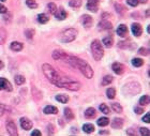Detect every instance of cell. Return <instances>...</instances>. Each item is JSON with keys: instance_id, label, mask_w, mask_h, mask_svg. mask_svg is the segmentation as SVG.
I'll use <instances>...</instances> for the list:
<instances>
[{"instance_id": "6da1fadb", "label": "cell", "mask_w": 150, "mask_h": 136, "mask_svg": "<svg viewBox=\"0 0 150 136\" xmlns=\"http://www.w3.org/2000/svg\"><path fill=\"white\" fill-rule=\"evenodd\" d=\"M42 70H43V73L46 76V78L52 84L56 85L57 87H60L64 82H67V80L70 79V78L66 77L64 75H62L60 72H58L57 70H55L50 64H47V63L43 64Z\"/></svg>"}, {"instance_id": "7a4b0ae2", "label": "cell", "mask_w": 150, "mask_h": 136, "mask_svg": "<svg viewBox=\"0 0 150 136\" xmlns=\"http://www.w3.org/2000/svg\"><path fill=\"white\" fill-rule=\"evenodd\" d=\"M67 59H68V62L72 65L73 68L79 69V71L86 76V78H88V79L92 78L93 74H94L93 70L86 61H84V60L77 58V57H74V56H68Z\"/></svg>"}, {"instance_id": "3957f363", "label": "cell", "mask_w": 150, "mask_h": 136, "mask_svg": "<svg viewBox=\"0 0 150 136\" xmlns=\"http://www.w3.org/2000/svg\"><path fill=\"white\" fill-rule=\"evenodd\" d=\"M91 52L93 58L96 59L97 61H100L103 56H104V49L102 46L101 42L99 40H94L91 43Z\"/></svg>"}, {"instance_id": "277c9868", "label": "cell", "mask_w": 150, "mask_h": 136, "mask_svg": "<svg viewBox=\"0 0 150 136\" xmlns=\"http://www.w3.org/2000/svg\"><path fill=\"white\" fill-rule=\"evenodd\" d=\"M77 35V30L74 29V28H69V29L64 30L61 35H60V41L63 43H70L75 40Z\"/></svg>"}, {"instance_id": "5b68a950", "label": "cell", "mask_w": 150, "mask_h": 136, "mask_svg": "<svg viewBox=\"0 0 150 136\" xmlns=\"http://www.w3.org/2000/svg\"><path fill=\"white\" fill-rule=\"evenodd\" d=\"M140 91V84L137 83H129L126 85V87H124V92L129 93L131 95H135L137 93Z\"/></svg>"}, {"instance_id": "8992f818", "label": "cell", "mask_w": 150, "mask_h": 136, "mask_svg": "<svg viewBox=\"0 0 150 136\" xmlns=\"http://www.w3.org/2000/svg\"><path fill=\"white\" fill-rule=\"evenodd\" d=\"M7 130H8V132H9V134H10L11 136H16L18 134V133H17V129H16V124H15V122L12 121V120L7 122Z\"/></svg>"}, {"instance_id": "52a82bcc", "label": "cell", "mask_w": 150, "mask_h": 136, "mask_svg": "<svg viewBox=\"0 0 150 136\" xmlns=\"http://www.w3.org/2000/svg\"><path fill=\"white\" fill-rule=\"evenodd\" d=\"M0 90H7V91H12L13 87L9 80H7L5 78L0 77Z\"/></svg>"}, {"instance_id": "ba28073f", "label": "cell", "mask_w": 150, "mask_h": 136, "mask_svg": "<svg viewBox=\"0 0 150 136\" xmlns=\"http://www.w3.org/2000/svg\"><path fill=\"white\" fill-rule=\"evenodd\" d=\"M20 126L24 129L25 131H29L30 129L32 128V121H30L28 118H26V117H23V118H20Z\"/></svg>"}, {"instance_id": "9c48e42d", "label": "cell", "mask_w": 150, "mask_h": 136, "mask_svg": "<svg viewBox=\"0 0 150 136\" xmlns=\"http://www.w3.org/2000/svg\"><path fill=\"white\" fill-rule=\"evenodd\" d=\"M99 3H100V0H88L87 9L91 12H97L99 10Z\"/></svg>"}, {"instance_id": "30bf717a", "label": "cell", "mask_w": 150, "mask_h": 136, "mask_svg": "<svg viewBox=\"0 0 150 136\" xmlns=\"http://www.w3.org/2000/svg\"><path fill=\"white\" fill-rule=\"evenodd\" d=\"M111 69L113 71L117 74V75H121V74L124 72V67L123 64H121L120 62H114L113 65H111Z\"/></svg>"}, {"instance_id": "8fae6325", "label": "cell", "mask_w": 150, "mask_h": 136, "mask_svg": "<svg viewBox=\"0 0 150 136\" xmlns=\"http://www.w3.org/2000/svg\"><path fill=\"white\" fill-rule=\"evenodd\" d=\"M92 23H93V20H92V17L90 15L85 14L82 16V24L84 25V27L90 28L92 26Z\"/></svg>"}, {"instance_id": "7c38bea8", "label": "cell", "mask_w": 150, "mask_h": 136, "mask_svg": "<svg viewBox=\"0 0 150 136\" xmlns=\"http://www.w3.org/2000/svg\"><path fill=\"white\" fill-rule=\"evenodd\" d=\"M131 29H132V33L134 34L135 37H140V35H141L143 28H141V26H140L138 23H134V24H132Z\"/></svg>"}, {"instance_id": "4fadbf2b", "label": "cell", "mask_w": 150, "mask_h": 136, "mask_svg": "<svg viewBox=\"0 0 150 136\" xmlns=\"http://www.w3.org/2000/svg\"><path fill=\"white\" fill-rule=\"evenodd\" d=\"M117 34L118 35H120L121 38H124L128 35V27H126V25L121 24L119 27H118V29H117Z\"/></svg>"}, {"instance_id": "5bb4252c", "label": "cell", "mask_w": 150, "mask_h": 136, "mask_svg": "<svg viewBox=\"0 0 150 136\" xmlns=\"http://www.w3.org/2000/svg\"><path fill=\"white\" fill-rule=\"evenodd\" d=\"M55 16H56V18L59 20H63L67 18V12L63 10L62 8H60V9H57V11H56V13H55Z\"/></svg>"}, {"instance_id": "9a60e30c", "label": "cell", "mask_w": 150, "mask_h": 136, "mask_svg": "<svg viewBox=\"0 0 150 136\" xmlns=\"http://www.w3.org/2000/svg\"><path fill=\"white\" fill-rule=\"evenodd\" d=\"M98 27H99V29H101V30H108V29H111L113 25H111V23H109L108 20H102V22L99 23Z\"/></svg>"}, {"instance_id": "2e32d148", "label": "cell", "mask_w": 150, "mask_h": 136, "mask_svg": "<svg viewBox=\"0 0 150 136\" xmlns=\"http://www.w3.org/2000/svg\"><path fill=\"white\" fill-rule=\"evenodd\" d=\"M43 112L46 114V115H49V114H58V108L55 106H52V105H47V106L44 107Z\"/></svg>"}, {"instance_id": "e0dca14e", "label": "cell", "mask_w": 150, "mask_h": 136, "mask_svg": "<svg viewBox=\"0 0 150 136\" xmlns=\"http://www.w3.org/2000/svg\"><path fill=\"white\" fill-rule=\"evenodd\" d=\"M123 126V119L121 118H115L113 121H111V128L114 129H120Z\"/></svg>"}, {"instance_id": "ac0fdd59", "label": "cell", "mask_w": 150, "mask_h": 136, "mask_svg": "<svg viewBox=\"0 0 150 136\" xmlns=\"http://www.w3.org/2000/svg\"><path fill=\"white\" fill-rule=\"evenodd\" d=\"M23 47H24V45L20 43V42H12V43L10 44V48L12 49V50H14V52H20V50H22L23 49Z\"/></svg>"}, {"instance_id": "d6986e66", "label": "cell", "mask_w": 150, "mask_h": 136, "mask_svg": "<svg viewBox=\"0 0 150 136\" xmlns=\"http://www.w3.org/2000/svg\"><path fill=\"white\" fill-rule=\"evenodd\" d=\"M67 54L63 53V52H60V50H55L53 53V58L55 60H58V59H67Z\"/></svg>"}, {"instance_id": "ffe728a7", "label": "cell", "mask_w": 150, "mask_h": 136, "mask_svg": "<svg viewBox=\"0 0 150 136\" xmlns=\"http://www.w3.org/2000/svg\"><path fill=\"white\" fill-rule=\"evenodd\" d=\"M96 115H97L96 109L92 108V107H89L88 109H86V112H85V117L88 118V119H91V118H93V117H96Z\"/></svg>"}, {"instance_id": "44dd1931", "label": "cell", "mask_w": 150, "mask_h": 136, "mask_svg": "<svg viewBox=\"0 0 150 136\" xmlns=\"http://www.w3.org/2000/svg\"><path fill=\"white\" fill-rule=\"evenodd\" d=\"M102 43L104 44V46H105V47L109 48V47H111L113 43H114V39H113L111 37H105L104 39L102 40Z\"/></svg>"}, {"instance_id": "7402d4cb", "label": "cell", "mask_w": 150, "mask_h": 136, "mask_svg": "<svg viewBox=\"0 0 150 136\" xmlns=\"http://www.w3.org/2000/svg\"><path fill=\"white\" fill-rule=\"evenodd\" d=\"M83 130H84V132L90 134V133H92V132L94 131V126H93V124H91V123H86V124L83 126Z\"/></svg>"}, {"instance_id": "603a6c76", "label": "cell", "mask_w": 150, "mask_h": 136, "mask_svg": "<svg viewBox=\"0 0 150 136\" xmlns=\"http://www.w3.org/2000/svg\"><path fill=\"white\" fill-rule=\"evenodd\" d=\"M97 123H98V126H108V123H109V119L106 118V117H102V118H100V119L98 120Z\"/></svg>"}, {"instance_id": "cb8c5ba5", "label": "cell", "mask_w": 150, "mask_h": 136, "mask_svg": "<svg viewBox=\"0 0 150 136\" xmlns=\"http://www.w3.org/2000/svg\"><path fill=\"white\" fill-rule=\"evenodd\" d=\"M64 117L67 118V120H73L74 119V114L70 108H64Z\"/></svg>"}, {"instance_id": "d4e9b609", "label": "cell", "mask_w": 150, "mask_h": 136, "mask_svg": "<svg viewBox=\"0 0 150 136\" xmlns=\"http://www.w3.org/2000/svg\"><path fill=\"white\" fill-rule=\"evenodd\" d=\"M38 20H39V23H41V24H46L49 20V17L46 14L42 13V14L38 15Z\"/></svg>"}, {"instance_id": "484cf974", "label": "cell", "mask_w": 150, "mask_h": 136, "mask_svg": "<svg viewBox=\"0 0 150 136\" xmlns=\"http://www.w3.org/2000/svg\"><path fill=\"white\" fill-rule=\"evenodd\" d=\"M56 100L60 103H67L69 101V97L67 94H58L56 95Z\"/></svg>"}, {"instance_id": "4316f807", "label": "cell", "mask_w": 150, "mask_h": 136, "mask_svg": "<svg viewBox=\"0 0 150 136\" xmlns=\"http://www.w3.org/2000/svg\"><path fill=\"white\" fill-rule=\"evenodd\" d=\"M106 95L108 99H114L115 95H116V90H115V88H108L106 90Z\"/></svg>"}, {"instance_id": "83f0119b", "label": "cell", "mask_w": 150, "mask_h": 136, "mask_svg": "<svg viewBox=\"0 0 150 136\" xmlns=\"http://www.w3.org/2000/svg\"><path fill=\"white\" fill-rule=\"evenodd\" d=\"M132 64L134 67H136V68H138V67H141L144 64V60L140 58H134L132 60Z\"/></svg>"}, {"instance_id": "f1b7e54d", "label": "cell", "mask_w": 150, "mask_h": 136, "mask_svg": "<svg viewBox=\"0 0 150 136\" xmlns=\"http://www.w3.org/2000/svg\"><path fill=\"white\" fill-rule=\"evenodd\" d=\"M111 82H113V76L106 75L105 77L103 78V80H102V85H103V86H107V85H109Z\"/></svg>"}, {"instance_id": "f546056e", "label": "cell", "mask_w": 150, "mask_h": 136, "mask_svg": "<svg viewBox=\"0 0 150 136\" xmlns=\"http://www.w3.org/2000/svg\"><path fill=\"white\" fill-rule=\"evenodd\" d=\"M69 5L72 8H79L82 5V0H71L69 2Z\"/></svg>"}, {"instance_id": "4dcf8cb0", "label": "cell", "mask_w": 150, "mask_h": 136, "mask_svg": "<svg viewBox=\"0 0 150 136\" xmlns=\"http://www.w3.org/2000/svg\"><path fill=\"white\" fill-rule=\"evenodd\" d=\"M140 105H143V106L148 105V104H149V97H148V95H143L140 100Z\"/></svg>"}, {"instance_id": "1f68e13d", "label": "cell", "mask_w": 150, "mask_h": 136, "mask_svg": "<svg viewBox=\"0 0 150 136\" xmlns=\"http://www.w3.org/2000/svg\"><path fill=\"white\" fill-rule=\"evenodd\" d=\"M26 5H28V8L30 9H35L38 8V3L34 0H26Z\"/></svg>"}, {"instance_id": "d6a6232c", "label": "cell", "mask_w": 150, "mask_h": 136, "mask_svg": "<svg viewBox=\"0 0 150 136\" xmlns=\"http://www.w3.org/2000/svg\"><path fill=\"white\" fill-rule=\"evenodd\" d=\"M14 79H15V83L17 84V85H23L25 83V77L23 75H16Z\"/></svg>"}, {"instance_id": "836d02e7", "label": "cell", "mask_w": 150, "mask_h": 136, "mask_svg": "<svg viewBox=\"0 0 150 136\" xmlns=\"http://www.w3.org/2000/svg\"><path fill=\"white\" fill-rule=\"evenodd\" d=\"M111 108H113L116 112H122V107H121V105L120 104H118V103H113V104H111Z\"/></svg>"}, {"instance_id": "e575fe53", "label": "cell", "mask_w": 150, "mask_h": 136, "mask_svg": "<svg viewBox=\"0 0 150 136\" xmlns=\"http://www.w3.org/2000/svg\"><path fill=\"white\" fill-rule=\"evenodd\" d=\"M100 110H101L103 114H105V115H108L109 114V108L107 106L106 104H101L100 105Z\"/></svg>"}, {"instance_id": "d590c367", "label": "cell", "mask_w": 150, "mask_h": 136, "mask_svg": "<svg viewBox=\"0 0 150 136\" xmlns=\"http://www.w3.org/2000/svg\"><path fill=\"white\" fill-rule=\"evenodd\" d=\"M48 10L52 14H55L56 11H57V5H55L54 2H50V3H48Z\"/></svg>"}, {"instance_id": "8d00e7d4", "label": "cell", "mask_w": 150, "mask_h": 136, "mask_svg": "<svg viewBox=\"0 0 150 136\" xmlns=\"http://www.w3.org/2000/svg\"><path fill=\"white\" fill-rule=\"evenodd\" d=\"M25 34L28 39H32L33 38V34H34V30L33 29H26L25 30Z\"/></svg>"}, {"instance_id": "74e56055", "label": "cell", "mask_w": 150, "mask_h": 136, "mask_svg": "<svg viewBox=\"0 0 150 136\" xmlns=\"http://www.w3.org/2000/svg\"><path fill=\"white\" fill-rule=\"evenodd\" d=\"M7 110H10V108L5 104H0V117L2 116Z\"/></svg>"}, {"instance_id": "f35d334b", "label": "cell", "mask_w": 150, "mask_h": 136, "mask_svg": "<svg viewBox=\"0 0 150 136\" xmlns=\"http://www.w3.org/2000/svg\"><path fill=\"white\" fill-rule=\"evenodd\" d=\"M140 135H144V136H149L150 135L149 129H147V128H140Z\"/></svg>"}, {"instance_id": "ab89813d", "label": "cell", "mask_w": 150, "mask_h": 136, "mask_svg": "<svg viewBox=\"0 0 150 136\" xmlns=\"http://www.w3.org/2000/svg\"><path fill=\"white\" fill-rule=\"evenodd\" d=\"M138 54L140 55H144V56H148L149 55V49L145 48V47H141V48L138 49Z\"/></svg>"}, {"instance_id": "60d3db41", "label": "cell", "mask_w": 150, "mask_h": 136, "mask_svg": "<svg viewBox=\"0 0 150 136\" xmlns=\"http://www.w3.org/2000/svg\"><path fill=\"white\" fill-rule=\"evenodd\" d=\"M115 8H116L117 12H119L120 14H123V13H124V8L121 5H115Z\"/></svg>"}, {"instance_id": "b9f144b4", "label": "cell", "mask_w": 150, "mask_h": 136, "mask_svg": "<svg viewBox=\"0 0 150 136\" xmlns=\"http://www.w3.org/2000/svg\"><path fill=\"white\" fill-rule=\"evenodd\" d=\"M126 2H128V5H131V7H137V5L140 3L138 0H126Z\"/></svg>"}, {"instance_id": "7bdbcfd3", "label": "cell", "mask_w": 150, "mask_h": 136, "mask_svg": "<svg viewBox=\"0 0 150 136\" xmlns=\"http://www.w3.org/2000/svg\"><path fill=\"white\" fill-rule=\"evenodd\" d=\"M143 121L146 122V123H149L150 122V114L149 112H147L145 116H144V118H143Z\"/></svg>"}, {"instance_id": "ee69618b", "label": "cell", "mask_w": 150, "mask_h": 136, "mask_svg": "<svg viewBox=\"0 0 150 136\" xmlns=\"http://www.w3.org/2000/svg\"><path fill=\"white\" fill-rule=\"evenodd\" d=\"M7 12H8V9H7L3 5L0 3V13H1V14H5Z\"/></svg>"}, {"instance_id": "f6af8a7d", "label": "cell", "mask_w": 150, "mask_h": 136, "mask_svg": "<svg viewBox=\"0 0 150 136\" xmlns=\"http://www.w3.org/2000/svg\"><path fill=\"white\" fill-rule=\"evenodd\" d=\"M134 112L136 114H143L144 112V108H141V107H135L134 108Z\"/></svg>"}, {"instance_id": "bcb514c9", "label": "cell", "mask_w": 150, "mask_h": 136, "mask_svg": "<svg viewBox=\"0 0 150 136\" xmlns=\"http://www.w3.org/2000/svg\"><path fill=\"white\" fill-rule=\"evenodd\" d=\"M31 135L32 136H41V132H40L39 130H34V131H32Z\"/></svg>"}, {"instance_id": "7dc6e473", "label": "cell", "mask_w": 150, "mask_h": 136, "mask_svg": "<svg viewBox=\"0 0 150 136\" xmlns=\"http://www.w3.org/2000/svg\"><path fill=\"white\" fill-rule=\"evenodd\" d=\"M47 129H48V133H49V134H54V126H53V124H49V126H47Z\"/></svg>"}, {"instance_id": "c3c4849f", "label": "cell", "mask_w": 150, "mask_h": 136, "mask_svg": "<svg viewBox=\"0 0 150 136\" xmlns=\"http://www.w3.org/2000/svg\"><path fill=\"white\" fill-rule=\"evenodd\" d=\"M126 133H128V134H131V135H136V133L132 132L131 130H128V131H126Z\"/></svg>"}, {"instance_id": "681fc988", "label": "cell", "mask_w": 150, "mask_h": 136, "mask_svg": "<svg viewBox=\"0 0 150 136\" xmlns=\"http://www.w3.org/2000/svg\"><path fill=\"white\" fill-rule=\"evenodd\" d=\"M100 135L101 134H109V132H105V131H100V133H99Z\"/></svg>"}, {"instance_id": "f907efd6", "label": "cell", "mask_w": 150, "mask_h": 136, "mask_svg": "<svg viewBox=\"0 0 150 136\" xmlns=\"http://www.w3.org/2000/svg\"><path fill=\"white\" fill-rule=\"evenodd\" d=\"M3 67H5V64H3V62H2L1 60H0V70H1V69L3 68Z\"/></svg>"}, {"instance_id": "816d5d0a", "label": "cell", "mask_w": 150, "mask_h": 136, "mask_svg": "<svg viewBox=\"0 0 150 136\" xmlns=\"http://www.w3.org/2000/svg\"><path fill=\"white\" fill-rule=\"evenodd\" d=\"M3 42H5V40L2 39V38H0V44H2Z\"/></svg>"}, {"instance_id": "f5cc1de1", "label": "cell", "mask_w": 150, "mask_h": 136, "mask_svg": "<svg viewBox=\"0 0 150 136\" xmlns=\"http://www.w3.org/2000/svg\"><path fill=\"white\" fill-rule=\"evenodd\" d=\"M0 1H5V0H0Z\"/></svg>"}]
</instances>
